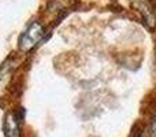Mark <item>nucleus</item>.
Instances as JSON below:
<instances>
[{
  "label": "nucleus",
  "mask_w": 156,
  "mask_h": 137,
  "mask_svg": "<svg viewBox=\"0 0 156 137\" xmlns=\"http://www.w3.org/2000/svg\"><path fill=\"white\" fill-rule=\"evenodd\" d=\"M151 133L154 137H156V108H155L154 118H152V122H151Z\"/></svg>",
  "instance_id": "5"
},
{
  "label": "nucleus",
  "mask_w": 156,
  "mask_h": 137,
  "mask_svg": "<svg viewBox=\"0 0 156 137\" xmlns=\"http://www.w3.org/2000/svg\"><path fill=\"white\" fill-rule=\"evenodd\" d=\"M44 36V26L38 21H33L27 25V27L23 30V33L19 37V48L22 51H30L32 48H34L38 43L41 41Z\"/></svg>",
  "instance_id": "1"
},
{
  "label": "nucleus",
  "mask_w": 156,
  "mask_h": 137,
  "mask_svg": "<svg viewBox=\"0 0 156 137\" xmlns=\"http://www.w3.org/2000/svg\"><path fill=\"white\" fill-rule=\"evenodd\" d=\"M15 63L12 62V59H7L0 67V89H4L7 86L8 81L11 80V74Z\"/></svg>",
  "instance_id": "4"
},
{
  "label": "nucleus",
  "mask_w": 156,
  "mask_h": 137,
  "mask_svg": "<svg viewBox=\"0 0 156 137\" xmlns=\"http://www.w3.org/2000/svg\"><path fill=\"white\" fill-rule=\"evenodd\" d=\"M3 130L5 137H21L19 121L16 113H7L3 121Z\"/></svg>",
  "instance_id": "3"
},
{
  "label": "nucleus",
  "mask_w": 156,
  "mask_h": 137,
  "mask_svg": "<svg viewBox=\"0 0 156 137\" xmlns=\"http://www.w3.org/2000/svg\"><path fill=\"white\" fill-rule=\"evenodd\" d=\"M132 5L141 14L145 22L149 26H155L156 25V11L152 7V3L149 0H130Z\"/></svg>",
  "instance_id": "2"
}]
</instances>
